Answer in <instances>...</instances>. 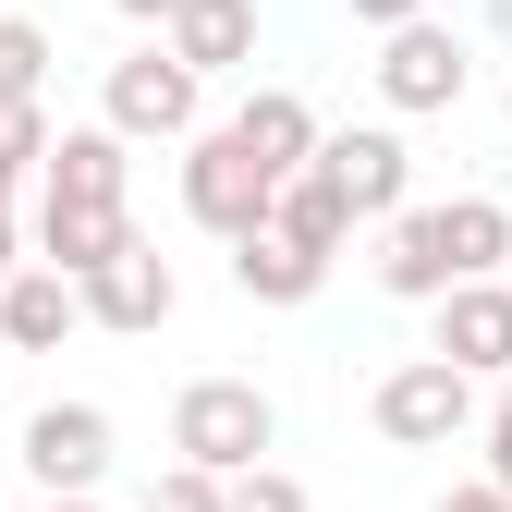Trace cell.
Masks as SVG:
<instances>
[{"mask_svg": "<svg viewBox=\"0 0 512 512\" xmlns=\"http://www.w3.org/2000/svg\"><path fill=\"white\" fill-rule=\"evenodd\" d=\"M0 330H13V354H61V342L86 330V281L49 269V256H25V269L0 281Z\"/></svg>", "mask_w": 512, "mask_h": 512, "instance_id": "cell-11", "label": "cell"}, {"mask_svg": "<svg viewBox=\"0 0 512 512\" xmlns=\"http://www.w3.org/2000/svg\"><path fill=\"white\" fill-rule=\"evenodd\" d=\"M464 86H476V49L439 25V13H415V25L378 37V98H391V110H452Z\"/></svg>", "mask_w": 512, "mask_h": 512, "instance_id": "cell-5", "label": "cell"}, {"mask_svg": "<svg viewBox=\"0 0 512 512\" xmlns=\"http://www.w3.org/2000/svg\"><path fill=\"white\" fill-rule=\"evenodd\" d=\"M25 171H49V110L37 98H0V208H13Z\"/></svg>", "mask_w": 512, "mask_h": 512, "instance_id": "cell-18", "label": "cell"}, {"mask_svg": "<svg viewBox=\"0 0 512 512\" xmlns=\"http://www.w3.org/2000/svg\"><path fill=\"white\" fill-rule=\"evenodd\" d=\"M98 122L135 135V147H183V135H208V74H196L171 37H159V49H122L110 86H98Z\"/></svg>", "mask_w": 512, "mask_h": 512, "instance_id": "cell-1", "label": "cell"}, {"mask_svg": "<svg viewBox=\"0 0 512 512\" xmlns=\"http://www.w3.org/2000/svg\"><path fill=\"white\" fill-rule=\"evenodd\" d=\"M427 13V0H354V25H378V37H391V25H415Z\"/></svg>", "mask_w": 512, "mask_h": 512, "instance_id": "cell-24", "label": "cell"}, {"mask_svg": "<svg viewBox=\"0 0 512 512\" xmlns=\"http://www.w3.org/2000/svg\"><path fill=\"white\" fill-rule=\"evenodd\" d=\"M37 86H49V25L0 13V98H37Z\"/></svg>", "mask_w": 512, "mask_h": 512, "instance_id": "cell-20", "label": "cell"}, {"mask_svg": "<svg viewBox=\"0 0 512 512\" xmlns=\"http://www.w3.org/2000/svg\"><path fill=\"white\" fill-rule=\"evenodd\" d=\"M159 37L196 61V74H244V61H256V0H183Z\"/></svg>", "mask_w": 512, "mask_h": 512, "instance_id": "cell-16", "label": "cell"}, {"mask_svg": "<svg viewBox=\"0 0 512 512\" xmlns=\"http://www.w3.org/2000/svg\"><path fill=\"white\" fill-rule=\"evenodd\" d=\"M110 13H135V25H171V13H183V0H110Z\"/></svg>", "mask_w": 512, "mask_h": 512, "instance_id": "cell-27", "label": "cell"}, {"mask_svg": "<svg viewBox=\"0 0 512 512\" xmlns=\"http://www.w3.org/2000/svg\"><path fill=\"white\" fill-rule=\"evenodd\" d=\"M439 512H512V488L500 476H464V488H439Z\"/></svg>", "mask_w": 512, "mask_h": 512, "instance_id": "cell-23", "label": "cell"}, {"mask_svg": "<svg viewBox=\"0 0 512 512\" xmlns=\"http://www.w3.org/2000/svg\"><path fill=\"white\" fill-rule=\"evenodd\" d=\"M427 317H439L427 354H452L464 378H512V281H500V269H488V281H452Z\"/></svg>", "mask_w": 512, "mask_h": 512, "instance_id": "cell-8", "label": "cell"}, {"mask_svg": "<svg viewBox=\"0 0 512 512\" xmlns=\"http://www.w3.org/2000/svg\"><path fill=\"white\" fill-rule=\"evenodd\" d=\"M232 512H317V500H305V476H281V464H244V476H232Z\"/></svg>", "mask_w": 512, "mask_h": 512, "instance_id": "cell-21", "label": "cell"}, {"mask_svg": "<svg viewBox=\"0 0 512 512\" xmlns=\"http://www.w3.org/2000/svg\"><path fill=\"white\" fill-rule=\"evenodd\" d=\"M488 476L512 488V378H488Z\"/></svg>", "mask_w": 512, "mask_h": 512, "instance_id": "cell-22", "label": "cell"}, {"mask_svg": "<svg viewBox=\"0 0 512 512\" xmlns=\"http://www.w3.org/2000/svg\"><path fill=\"white\" fill-rule=\"evenodd\" d=\"M37 196H135V135H110V122H74V135H49Z\"/></svg>", "mask_w": 512, "mask_h": 512, "instance_id": "cell-14", "label": "cell"}, {"mask_svg": "<svg viewBox=\"0 0 512 512\" xmlns=\"http://www.w3.org/2000/svg\"><path fill=\"white\" fill-rule=\"evenodd\" d=\"M269 220H281L293 244H317V256H342V244H354V196H342V183L317 171V159H305V171L281 183V208H269Z\"/></svg>", "mask_w": 512, "mask_h": 512, "instance_id": "cell-17", "label": "cell"}, {"mask_svg": "<svg viewBox=\"0 0 512 512\" xmlns=\"http://www.w3.org/2000/svg\"><path fill=\"white\" fill-rule=\"evenodd\" d=\"M122 244H135V208H122V196H37V256H49V269H98V256H122Z\"/></svg>", "mask_w": 512, "mask_h": 512, "instance_id": "cell-12", "label": "cell"}, {"mask_svg": "<svg viewBox=\"0 0 512 512\" xmlns=\"http://www.w3.org/2000/svg\"><path fill=\"white\" fill-rule=\"evenodd\" d=\"M232 293H244V305H317V293H330V256L293 244V232L269 220V232L232 244Z\"/></svg>", "mask_w": 512, "mask_h": 512, "instance_id": "cell-13", "label": "cell"}, {"mask_svg": "<svg viewBox=\"0 0 512 512\" xmlns=\"http://www.w3.org/2000/svg\"><path fill=\"white\" fill-rule=\"evenodd\" d=\"M232 135H244V147H256V159H269V171H281V183H293V171H305V159H317V135H330V122H317V110H305V98H293V86H256V98H244V110H232Z\"/></svg>", "mask_w": 512, "mask_h": 512, "instance_id": "cell-15", "label": "cell"}, {"mask_svg": "<svg viewBox=\"0 0 512 512\" xmlns=\"http://www.w3.org/2000/svg\"><path fill=\"white\" fill-rule=\"evenodd\" d=\"M500 110H512V86H500Z\"/></svg>", "mask_w": 512, "mask_h": 512, "instance_id": "cell-29", "label": "cell"}, {"mask_svg": "<svg viewBox=\"0 0 512 512\" xmlns=\"http://www.w3.org/2000/svg\"><path fill=\"white\" fill-rule=\"evenodd\" d=\"M171 452L208 464V476H244L281 452V403L256 391V378H183L171 391Z\"/></svg>", "mask_w": 512, "mask_h": 512, "instance_id": "cell-2", "label": "cell"}, {"mask_svg": "<svg viewBox=\"0 0 512 512\" xmlns=\"http://www.w3.org/2000/svg\"><path fill=\"white\" fill-rule=\"evenodd\" d=\"M25 269V232H13V208H0V281H13Z\"/></svg>", "mask_w": 512, "mask_h": 512, "instance_id": "cell-26", "label": "cell"}, {"mask_svg": "<svg viewBox=\"0 0 512 512\" xmlns=\"http://www.w3.org/2000/svg\"><path fill=\"white\" fill-rule=\"evenodd\" d=\"M317 171L354 196V220H391L415 208V147L391 135V122H342V135H317Z\"/></svg>", "mask_w": 512, "mask_h": 512, "instance_id": "cell-7", "label": "cell"}, {"mask_svg": "<svg viewBox=\"0 0 512 512\" xmlns=\"http://www.w3.org/2000/svg\"><path fill=\"white\" fill-rule=\"evenodd\" d=\"M269 208H281V171L256 159L232 122H208V135H183V220L196 232H220V244H244V232H269Z\"/></svg>", "mask_w": 512, "mask_h": 512, "instance_id": "cell-3", "label": "cell"}, {"mask_svg": "<svg viewBox=\"0 0 512 512\" xmlns=\"http://www.w3.org/2000/svg\"><path fill=\"white\" fill-rule=\"evenodd\" d=\"M37 512H98V488H37Z\"/></svg>", "mask_w": 512, "mask_h": 512, "instance_id": "cell-25", "label": "cell"}, {"mask_svg": "<svg viewBox=\"0 0 512 512\" xmlns=\"http://www.w3.org/2000/svg\"><path fill=\"white\" fill-rule=\"evenodd\" d=\"M366 269H378V293H403V305H439V293L464 281V256H452V220H439V208H391V220H378V256H366Z\"/></svg>", "mask_w": 512, "mask_h": 512, "instance_id": "cell-9", "label": "cell"}, {"mask_svg": "<svg viewBox=\"0 0 512 512\" xmlns=\"http://www.w3.org/2000/svg\"><path fill=\"white\" fill-rule=\"evenodd\" d=\"M171 305H183V281H171V256L135 232L122 256H98L86 269V330H122V342H147V330H171Z\"/></svg>", "mask_w": 512, "mask_h": 512, "instance_id": "cell-6", "label": "cell"}, {"mask_svg": "<svg viewBox=\"0 0 512 512\" xmlns=\"http://www.w3.org/2000/svg\"><path fill=\"white\" fill-rule=\"evenodd\" d=\"M135 512H232V476H208V464H183V452H171V464L147 476Z\"/></svg>", "mask_w": 512, "mask_h": 512, "instance_id": "cell-19", "label": "cell"}, {"mask_svg": "<svg viewBox=\"0 0 512 512\" xmlns=\"http://www.w3.org/2000/svg\"><path fill=\"white\" fill-rule=\"evenodd\" d=\"M0 366H13V330H0Z\"/></svg>", "mask_w": 512, "mask_h": 512, "instance_id": "cell-28", "label": "cell"}, {"mask_svg": "<svg viewBox=\"0 0 512 512\" xmlns=\"http://www.w3.org/2000/svg\"><path fill=\"white\" fill-rule=\"evenodd\" d=\"M366 427L391 439V452H452V439L488 427V415H476V378H464L452 354H403V366L366 391Z\"/></svg>", "mask_w": 512, "mask_h": 512, "instance_id": "cell-4", "label": "cell"}, {"mask_svg": "<svg viewBox=\"0 0 512 512\" xmlns=\"http://www.w3.org/2000/svg\"><path fill=\"white\" fill-rule=\"evenodd\" d=\"M13 452H25L37 488H98V476H110V415H98V403H37Z\"/></svg>", "mask_w": 512, "mask_h": 512, "instance_id": "cell-10", "label": "cell"}]
</instances>
